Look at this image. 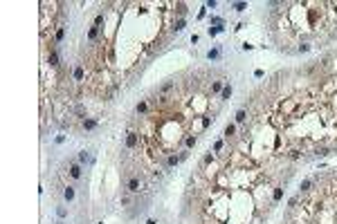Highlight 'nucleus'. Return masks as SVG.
Returning <instances> with one entry per match:
<instances>
[{
	"label": "nucleus",
	"mask_w": 337,
	"mask_h": 224,
	"mask_svg": "<svg viewBox=\"0 0 337 224\" xmlns=\"http://www.w3.org/2000/svg\"><path fill=\"white\" fill-rule=\"evenodd\" d=\"M63 197H65V200H72V197H74V191L70 188V186H67V188L63 191Z\"/></svg>",
	"instance_id": "obj_2"
},
{
	"label": "nucleus",
	"mask_w": 337,
	"mask_h": 224,
	"mask_svg": "<svg viewBox=\"0 0 337 224\" xmlns=\"http://www.w3.org/2000/svg\"><path fill=\"white\" fill-rule=\"evenodd\" d=\"M67 168H70V177L72 179H81V166L74 162H67Z\"/></svg>",
	"instance_id": "obj_1"
}]
</instances>
